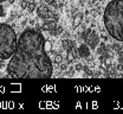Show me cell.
Instances as JSON below:
<instances>
[{
	"label": "cell",
	"instance_id": "cell-1",
	"mask_svg": "<svg viewBox=\"0 0 123 114\" xmlns=\"http://www.w3.org/2000/svg\"><path fill=\"white\" fill-rule=\"evenodd\" d=\"M44 38L34 29H26L18 38L14 55L10 58L7 71L23 79H46L52 75V64L44 49Z\"/></svg>",
	"mask_w": 123,
	"mask_h": 114
},
{
	"label": "cell",
	"instance_id": "cell-2",
	"mask_svg": "<svg viewBox=\"0 0 123 114\" xmlns=\"http://www.w3.org/2000/svg\"><path fill=\"white\" fill-rule=\"evenodd\" d=\"M103 19L107 32L123 43V0H111L104 10Z\"/></svg>",
	"mask_w": 123,
	"mask_h": 114
},
{
	"label": "cell",
	"instance_id": "cell-3",
	"mask_svg": "<svg viewBox=\"0 0 123 114\" xmlns=\"http://www.w3.org/2000/svg\"><path fill=\"white\" fill-rule=\"evenodd\" d=\"M18 45L15 31L7 24L0 23V60H10Z\"/></svg>",
	"mask_w": 123,
	"mask_h": 114
},
{
	"label": "cell",
	"instance_id": "cell-4",
	"mask_svg": "<svg viewBox=\"0 0 123 114\" xmlns=\"http://www.w3.org/2000/svg\"><path fill=\"white\" fill-rule=\"evenodd\" d=\"M89 54H90V49H89L85 44H83V45L79 47V55H80L82 57H88Z\"/></svg>",
	"mask_w": 123,
	"mask_h": 114
},
{
	"label": "cell",
	"instance_id": "cell-5",
	"mask_svg": "<svg viewBox=\"0 0 123 114\" xmlns=\"http://www.w3.org/2000/svg\"><path fill=\"white\" fill-rule=\"evenodd\" d=\"M44 49H45L46 52H50L51 49H52V43L50 40H45L44 42Z\"/></svg>",
	"mask_w": 123,
	"mask_h": 114
},
{
	"label": "cell",
	"instance_id": "cell-6",
	"mask_svg": "<svg viewBox=\"0 0 123 114\" xmlns=\"http://www.w3.org/2000/svg\"><path fill=\"white\" fill-rule=\"evenodd\" d=\"M80 21H82V16L78 14V16H76V18L74 19V26H75V27L78 26V25L80 24Z\"/></svg>",
	"mask_w": 123,
	"mask_h": 114
},
{
	"label": "cell",
	"instance_id": "cell-7",
	"mask_svg": "<svg viewBox=\"0 0 123 114\" xmlns=\"http://www.w3.org/2000/svg\"><path fill=\"white\" fill-rule=\"evenodd\" d=\"M55 62L58 63V64L62 63V62H63V56H62V55H56V56H55Z\"/></svg>",
	"mask_w": 123,
	"mask_h": 114
},
{
	"label": "cell",
	"instance_id": "cell-8",
	"mask_svg": "<svg viewBox=\"0 0 123 114\" xmlns=\"http://www.w3.org/2000/svg\"><path fill=\"white\" fill-rule=\"evenodd\" d=\"M68 58H69V61H71V60H74V55H72L71 52H69V54H68Z\"/></svg>",
	"mask_w": 123,
	"mask_h": 114
},
{
	"label": "cell",
	"instance_id": "cell-9",
	"mask_svg": "<svg viewBox=\"0 0 123 114\" xmlns=\"http://www.w3.org/2000/svg\"><path fill=\"white\" fill-rule=\"evenodd\" d=\"M26 6H27V2H26V1H23V2H21V7H23V8H26Z\"/></svg>",
	"mask_w": 123,
	"mask_h": 114
},
{
	"label": "cell",
	"instance_id": "cell-10",
	"mask_svg": "<svg viewBox=\"0 0 123 114\" xmlns=\"http://www.w3.org/2000/svg\"><path fill=\"white\" fill-rule=\"evenodd\" d=\"M2 14H4V8H2V6L0 5V17L2 16Z\"/></svg>",
	"mask_w": 123,
	"mask_h": 114
},
{
	"label": "cell",
	"instance_id": "cell-11",
	"mask_svg": "<svg viewBox=\"0 0 123 114\" xmlns=\"http://www.w3.org/2000/svg\"><path fill=\"white\" fill-rule=\"evenodd\" d=\"M105 63H107V64H110V63H111L110 58H107V60H105Z\"/></svg>",
	"mask_w": 123,
	"mask_h": 114
},
{
	"label": "cell",
	"instance_id": "cell-12",
	"mask_svg": "<svg viewBox=\"0 0 123 114\" xmlns=\"http://www.w3.org/2000/svg\"><path fill=\"white\" fill-rule=\"evenodd\" d=\"M4 1H6V0H0V4H1V2H4Z\"/></svg>",
	"mask_w": 123,
	"mask_h": 114
}]
</instances>
